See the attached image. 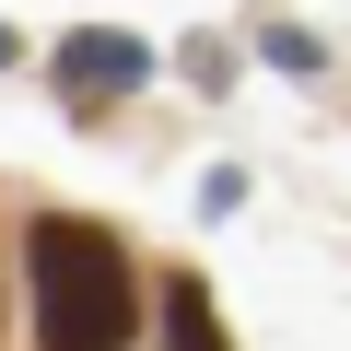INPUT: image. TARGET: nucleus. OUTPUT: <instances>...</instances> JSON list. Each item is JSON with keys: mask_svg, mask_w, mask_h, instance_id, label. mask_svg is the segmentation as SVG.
<instances>
[{"mask_svg": "<svg viewBox=\"0 0 351 351\" xmlns=\"http://www.w3.org/2000/svg\"><path fill=\"white\" fill-rule=\"evenodd\" d=\"M24 246H36V351H129L141 339V281H129L117 234L47 211Z\"/></svg>", "mask_w": 351, "mask_h": 351, "instance_id": "1", "label": "nucleus"}, {"mask_svg": "<svg viewBox=\"0 0 351 351\" xmlns=\"http://www.w3.org/2000/svg\"><path fill=\"white\" fill-rule=\"evenodd\" d=\"M141 71H152V47L141 36H59V82H71V106H117V94H141Z\"/></svg>", "mask_w": 351, "mask_h": 351, "instance_id": "2", "label": "nucleus"}, {"mask_svg": "<svg viewBox=\"0 0 351 351\" xmlns=\"http://www.w3.org/2000/svg\"><path fill=\"white\" fill-rule=\"evenodd\" d=\"M164 316H176V351H223V339H211V293H199V281H176V293H164Z\"/></svg>", "mask_w": 351, "mask_h": 351, "instance_id": "3", "label": "nucleus"}, {"mask_svg": "<svg viewBox=\"0 0 351 351\" xmlns=\"http://www.w3.org/2000/svg\"><path fill=\"white\" fill-rule=\"evenodd\" d=\"M0 71H12V24H0Z\"/></svg>", "mask_w": 351, "mask_h": 351, "instance_id": "4", "label": "nucleus"}]
</instances>
